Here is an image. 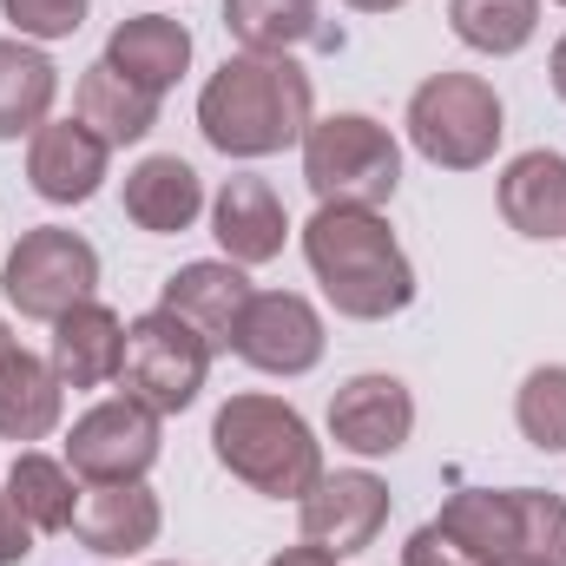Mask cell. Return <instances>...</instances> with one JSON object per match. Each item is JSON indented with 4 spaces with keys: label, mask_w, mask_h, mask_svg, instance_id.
Returning <instances> with one entry per match:
<instances>
[{
    "label": "cell",
    "mask_w": 566,
    "mask_h": 566,
    "mask_svg": "<svg viewBox=\"0 0 566 566\" xmlns=\"http://www.w3.org/2000/svg\"><path fill=\"white\" fill-rule=\"evenodd\" d=\"M402 566H481L454 534H441L434 521H422L416 534H409V547H402Z\"/></svg>",
    "instance_id": "cell-30"
},
{
    "label": "cell",
    "mask_w": 566,
    "mask_h": 566,
    "mask_svg": "<svg viewBox=\"0 0 566 566\" xmlns=\"http://www.w3.org/2000/svg\"><path fill=\"white\" fill-rule=\"evenodd\" d=\"M514 507H521V547L566 566V501H560V494L514 488Z\"/></svg>",
    "instance_id": "cell-28"
},
{
    "label": "cell",
    "mask_w": 566,
    "mask_h": 566,
    "mask_svg": "<svg viewBox=\"0 0 566 566\" xmlns=\"http://www.w3.org/2000/svg\"><path fill=\"white\" fill-rule=\"evenodd\" d=\"M409 145L422 151L428 165L441 171H481L501 133H507V113H501V93L481 80V73H428L422 86L409 93Z\"/></svg>",
    "instance_id": "cell-5"
},
{
    "label": "cell",
    "mask_w": 566,
    "mask_h": 566,
    "mask_svg": "<svg viewBox=\"0 0 566 566\" xmlns=\"http://www.w3.org/2000/svg\"><path fill=\"white\" fill-rule=\"evenodd\" d=\"M46 363L66 389H106V382H119V363H126V323L106 303L86 296L53 323V356Z\"/></svg>",
    "instance_id": "cell-16"
},
{
    "label": "cell",
    "mask_w": 566,
    "mask_h": 566,
    "mask_svg": "<svg viewBox=\"0 0 566 566\" xmlns=\"http://www.w3.org/2000/svg\"><path fill=\"white\" fill-rule=\"evenodd\" d=\"M165 527V507L145 481H106V488H86L80 494V514H73V534L86 554H106V560H133L158 541Z\"/></svg>",
    "instance_id": "cell-13"
},
{
    "label": "cell",
    "mask_w": 566,
    "mask_h": 566,
    "mask_svg": "<svg viewBox=\"0 0 566 566\" xmlns=\"http://www.w3.org/2000/svg\"><path fill=\"white\" fill-rule=\"evenodd\" d=\"M514 422L541 454H566V363H541L521 396H514Z\"/></svg>",
    "instance_id": "cell-27"
},
{
    "label": "cell",
    "mask_w": 566,
    "mask_h": 566,
    "mask_svg": "<svg viewBox=\"0 0 566 566\" xmlns=\"http://www.w3.org/2000/svg\"><path fill=\"white\" fill-rule=\"evenodd\" d=\"M80 474L40 448H20L13 468H7V501L27 514L33 534H73V514H80Z\"/></svg>",
    "instance_id": "cell-24"
},
{
    "label": "cell",
    "mask_w": 566,
    "mask_h": 566,
    "mask_svg": "<svg viewBox=\"0 0 566 566\" xmlns=\"http://www.w3.org/2000/svg\"><path fill=\"white\" fill-rule=\"evenodd\" d=\"M106 60H113L126 80H139V86H151V93H165V86H178V73L191 66V27L171 20V13H133V20L113 27Z\"/></svg>",
    "instance_id": "cell-20"
},
{
    "label": "cell",
    "mask_w": 566,
    "mask_h": 566,
    "mask_svg": "<svg viewBox=\"0 0 566 566\" xmlns=\"http://www.w3.org/2000/svg\"><path fill=\"white\" fill-rule=\"evenodd\" d=\"M7 349H13V336H7V323H0V356H7Z\"/></svg>",
    "instance_id": "cell-35"
},
{
    "label": "cell",
    "mask_w": 566,
    "mask_h": 566,
    "mask_svg": "<svg viewBox=\"0 0 566 566\" xmlns=\"http://www.w3.org/2000/svg\"><path fill=\"white\" fill-rule=\"evenodd\" d=\"M106 165H113V145L86 119H46L27 145V185L46 205H86L106 185Z\"/></svg>",
    "instance_id": "cell-12"
},
{
    "label": "cell",
    "mask_w": 566,
    "mask_h": 566,
    "mask_svg": "<svg viewBox=\"0 0 566 566\" xmlns=\"http://www.w3.org/2000/svg\"><path fill=\"white\" fill-rule=\"evenodd\" d=\"M231 349L264 376H310L323 363V316L296 290H258L238 316Z\"/></svg>",
    "instance_id": "cell-9"
},
{
    "label": "cell",
    "mask_w": 566,
    "mask_h": 566,
    "mask_svg": "<svg viewBox=\"0 0 566 566\" xmlns=\"http://www.w3.org/2000/svg\"><path fill=\"white\" fill-rule=\"evenodd\" d=\"M158 461V416L133 402V396H113L99 409H86L73 434H66V468L86 481V488H106V481H145V468Z\"/></svg>",
    "instance_id": "cell-8"
},
{
    "label": "cell",
    "mask_w": 566,
    "mask_h": 566,
    "mask_svg": "<svg viewBox=\"0 0 566 566\" xmlns=\"http://www.w3.org/2000/svg\"><path fill=\"white\" fill-rule=\"evenodd\" d=\"M224 27L244 53H296V46H343L336 27H323L316 0H224Z\"/></svg>",
    "instance_id": "cell-22"
},
{
    "label": "cell",
    "mask_w": 566,
    "mask_h": 566,
    "mask_svg": "<svg viewBox=\"0 0 566 566\" xmlns=\"http://www.w3.org/2000/svg\"><path fill=\"white\" fill-rule=\"evenodd\" d=\"M343 7H356V13H396V7H409V0H343Z\"/></svg>",
    "instance_id": "cell-33"
},
{
    "label": "cell",
    "mask_w": 566,
    "mask_h": 566,
    "mask_svg": "<svg viewBox=\"0 0 566 566\" xmlns=\"http://www.w3.org/2000/svg\"><path fill=\"white\" fill-rule=\"evenodd\" d=\"M211 238L224 244L231 264H271L290 238V211L264 178H224L211 198Z\"/></svg>",
    "instance_id": "cell-15"
},
{
    "label": "cell",
    "mask_w": 566,
    "mask_h": 566,
    "mask_svg": "<svg viewBox=\"0 0 566 566\" xmlns=\"http://www.w3.org/2000/svg\"><path fill=\"white\" fill-rule=\"evenodd\" d=\"M211 343L171 316V310H145L139 323H126V363H119V389L145 402L151 416H178L198 402L205 376H211Z\"/></svg>",
    "instance_id": "cell-6"
},
{
    "label": "cell",
    "mask_w": 566,
    "mask_h": 566,
    "mask_svg": "<svg viewBox=\"0 0 566 566\" xmlns=\"http://www.w3.org/2000/svg\"><path fill=\"white\" fill-rule=\"evenodd\" d=\"M205 211V178L178 158V151H151L126 171V218L151 231V238H171V231H191Z\"/></svg>",
    "instance_id": "cell-17"
},
{
    "label": "cell",
    "mask_w": 566,
    "mask_h": 566,
    "mask_svg": "<svg viewBox=\"0 0 566 566\" xmlns=\"http://www.w3.org/2000/svg\"><path fill=\"white\" fill-rule=\"evenodd\" d=\"M481 566H560V560H547V554H527V547H507V554H494V560H481Z\"/></svg>",
    "instance_id": "cell-32"
},
{
    "label": "cell",
    "mask_w": 566,
    "mask_h": 566,
    "mask_svg": "<svg viewBox=\"0 0 566 566\" xmlns=\"http://www.w3.org/2000/svg\"><path fill=\"white\" fill-rule=\"evenodd\" d=\"M86 7L93 0H0L20 40H73L86 27Z\"/></svg>",
    "instance_id": "cell-29"
},
{
    "label": "cell",
    "mask_w": 566,
    "mask_h": 566,
    "mask_svg": "<svg viewBox=\"0 0 566 566\" xmlns=\"http://www.w3.org/2000/svg\"><path fill=\"white\" fill-rule=\"evenodd\" d=\"M303 178H310L316 205L376 211L402 185V145L369 113H329V119H310V133H303Z\"/></svg>",
    "instance_id": "cell-4"
},
{
    "label": "cell",
    "mask_w": 566,
    "mask_h": 566,
    "mask_svg": "<svg viewBox=\"0 0 566 566\" xmlns=\"http://www.w3.org/2000/svg\"><path fill=\"white\" fill-rule=\"evenodd\" d=\"M448 27H454L461 46L507 60V53H521L534 40L541 0H448Z\"/></svg>",
    "instance_id": "cell-26"
},
{
    "label": "cell",
    "mask_w": 566,
    "mask_h": 566,
    "mask_svg": "<svg viewBox=\"0 0 566 566\" xmlns=\"http://www.w3.org/2000/svg\"><path fill=\"white\" fill-rule=\"evenodd\" d=\"M310 119L316 93L290 53H231L198 93V126L224 158H271L283 145H303Z\"/></svg>",
    "instance_id": "cell-1"
},
{
    "label": "cell",
    "mask_w": 566,
    "mask_h": 566,
    "mask_svg": "<svg viewBox=\"0 0 566 566\" xmlns=\"http://www.w3.org/2000/svg\"><path fill=\"white\" fill-rule=\"evenodd\" d=\"M441 534H454L474 560H494L507 547H521V507H514V488H461L441 514H434Z\"/></svg>",
    "instance_id": "cell-25"
},
{
    "label": "cell",
    "mask_w": 566,
    "mask_h": 566,
    "mask_svg": "<svg viewBox=\"0 0 566 566\" xmlns=\"http://www.w3.org/2000/svg\"><path fill=\"white\" fill-rule=\"evenodd\" d=\"M158 99H165V93L126 80L113 60H93V66L80 73V119L113 145V151H119V145H139L145 133L158 126Z\"/></svg>",
    "instance_id": "cell-21"
},
{
    "label": "cell",
    "mask_w": 566,
    "mask_h": 566,
    "mask_svg": "<svg viewBox=\"0 0 566 566\" xmlns=\"http://www.w3.org/2000/svg\"><path fill=\"white\" fill-rule=\"evenodd\" d=\"M554 93L566 99V33H560V46H554Z\"/></svg>",
    "instance_id": "cell-34"
},
{
    "label": "cell",
    "mask_w": 566,
    "mask_h": 566,
    "mask_svg": "<svg viewBox=\"0 0 566 566\" xmlns=\"http://www.w3.org/2000/svg\"><path fill=\"white\" fill-rule=\"evenodd\" d=\"M211 454L264 501H303L323 474V448L310 422L277 396H231L211 416Z\"/></svg>",
    "instance_id": "cell-3"
},
{
    "label": "cell",
    "mask_w": 566,
    "mask_h": 566,
    "mask_svg": "<svg viewBox=\"0 0 566 566\" xmlns=\"http://www.w3.org/2000/svg\"><path fill=\"white\" fill-rule=\"evenodd\" d=\"M560 7H566V0H560Z\"/></svg>",
    "instance_id": "cell-36"
},
{
    "label": "cell",
    "mask_w": 566,
    "mask_h": 566,
    "mask_svg": "<svg viewBox=\"0 0 566 566\" xmlns=\"http://www.w3.org/2000/svg\"><path fill=\"white\" fill-rule=\"evenodd\" d=\"M99 283V251L66 231V224H40L27 231L13 251H7V271H0V290L7 303L27 316V323H60L73 303H86Z\"/></svg>",
    "instance_id": "cell-7"
},
{
    "label": "cell",
    "mask_w": 566,
    "mask_h": 566,
    "mask_svg": "<svg viewBox=\"0 0 566 566\" xmlns=\"http://www.w3.org/2000/svg\"><path fill=\"white\" fill-rule=\"evenodd\" d=\"M303 258L323 283V296L336 303V316L382 323V316H402L416 303V264L396 244L382 211L316 205V218L303 224Z\"/></svg>",
    "instance_id": "cell-2"
},
{
    "label": "cell",
    "mask_w": 566,
    "mask_h": 566,
    "mask_svg": "<svg viewBox=\"0 0 566 566\" xmlns=\"http://www.w3.org/2000/svg\"><path fill=\"white\" fill-rule=\"evenodd\" d=\"M501 218L521 238H566V158L560 151H521L501 171Z\"/></svg>",
    "instance_id": "cell-19"
},
{
    "label": "cell",
    "mask_w": 566,
    "mask_h": 566,
    "mask_svg": "<svg viewBox=\"0 0 566 566\" xmlns=\"http://www.w3.org/2000/svg\"><path fill=\"white\" fill-rule=\"evenodd\" d=\"M258 290L244 277V264H218V258H205V264H185V271H171L165 290H158V310H171V316H185L211 349H231V336H238V316H244V303H251Z\"/></svg>",
    "instance_id": "cell-14"
},
{
    "label": "cell",
    "mask_w": 566,
    "mask_h": 566,
    "mask_svg": "<svg viewBox=\"0 0 566 566\" xmlns=\"http://www.w3.org/2000/svg\"><path fill=\"white\" fill-rule=\"evenodd\" d=\"M60 409L66 382L53 376V363L13 343L0 356V441H46L60 428Z\"/></svg>",
    "instance_id": "cell-18"
},
{
    "label": "cell",
    "mask_w": 566,
    "mask_h": 566,
    "mask_svg": "<svg viewBox=\"0 0 566 566\" xmlns=\"http://www.w3.org/2000/svg\"><path fill=\"white\" fill-rule=\"evenodd\" d=\"M60 73L33 40H0V139H33L53 113Z\"/></svg>",
    "instance_id": "cell-23"
},
{
    "label": "cell",
    "mask_w": 566,
    "mask_h": 566,
    "mask_svg": "<svg viewBox=\"0 0 566 566\" xmlns=\"http://www.w3.org/2000/svg\"><path fill=\"white\" fill-rule=\"evenodd\" d=\"M271 566H336V554H323V547H310V541H303V547H283Z\"/></svg>",
    "instance_id": "cell-31"
},
{
    "label": "cell",
    "mask_w": 566,
    "mask_h": 566,
    "mask_svg": "<svg viewBox=\"0 0 566 566\" xmlns=\"http://www.w3.org/2000/svg\"><path fill=\"white\" fill-rule=\"evenodd\" d=\"M389 521V488L369 474V468H336V474H316V488L303 494V541L349 560L363 547H376Z\"/></svg>",
    "instance_id": "cell-10"
},
{
    "label": "cell",
    "mask_w": 566,
    "mask_h": 566,
    "mask_svg": "<svg viewBox=\"0 0 566 566\" xmlns=\"http://www.w3.org/2000/svg\"><path fill=\"white\" fill-rule=\"evenodd\" d=\"M329 434H336V448H349L363 461L396 454L416 434V396H409V382L402 376H382V369L349 376L329 396Z\"/></svg>",
    "instance_id": "cell-11"
}]
</instances>
